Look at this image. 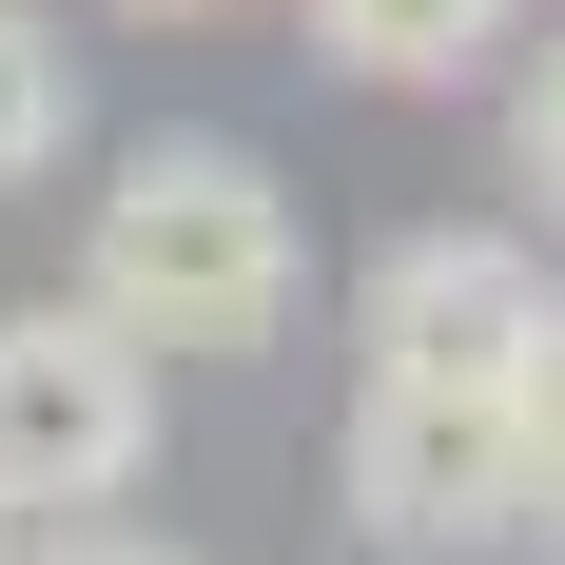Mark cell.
Listing matches in <instances>:
<instances>
[{"label":"cell","mask_w":565,"mask_h":565,"mask_svg":"<svg viewBox=\"0 0 565 565\" xmlns=\"http://www.w3.org/2000/svg\"><path fill=\"white\" fill-rule=\"evenodd\" d=\"M78 292H98L157 371H234V351L292 332L312 234H292V195H274L254 137H117L98 195H78Z\"/></svg>","instance_id":"obj_1"},{"label":"cell","mask_w":565,"mask_h":565,"mask_svg":"<svg viewBox=\"0 0 565 565\" xmlns=\"http://www.w3.org/2000/svg\"><path fill=\"white\" fill-rule=\"evenodd\" d=\"M351 526L391 565H488L546 526V429L526 371H351Z\"/></svg>","instance_id":"obj_2"},{"label":"cell","mask_w":565,"mask_h":565,"mask_svg":"<svg viewBox=\"0 0 565 565\" xmlns=\"http://www.w3.org/2000/svg\"><path fill=\"white\" fill-rule=\"evenodd\" d=\"M157 468V351L98 292H20L0 312V508L20 526H117Z\"/></svg>","instance_id":"obj_3"},{"label":"cell","mask_w":565,"mask_h":565,"mask_svg":"<svg viewBox=\"0 0 565 565\" xmlns=\"http://www.w3.org/2000/svg\"><path fill=\"white\" fill-rule=\"evenodd\" d=\"M546 292H565V274L526 254V234L429 215V234H391V254H371V292H351V371H526Z\"/></svg>","instance_id":"obj_4"},{"label":"cell","mask_w":565,"mask_h":565,"mask_svg":"<svg viewBox=\"0 0 565 565\" xmlns=\"http://www.w3.org/2000/svg\"><path fill=\"white\" fill-rule=\"evenodd\" d=\"M292 20H312V58L371 78V98H468L488 58H526V0H292Z\"/></svg>","instance_id":"obj_5"},{"label":"cell","mask_w":565,"mask_h":565,"mask_svg":"<svg viewBox=\"0 0 565 565\" xmlns=\"http://www.w3.org/2000/svg\"><path fill=\"white\" fill-rule=\"evenodd\" d=\"M58 157H78V40L40 0H0V195H40Z\"/></svg>","instance_id":"obj_6"},{"label":"cell","mask_w":565,"mask_h":565,"mask_svg":"<svg viewBox=\"0 0 565 565\" xmlns=\"http://www.w3.org/2000/svg\"><path fill=\"white\" fill-rule=\"evenodd\" d=\"M508 195H526V215L565 234V20H546V40L508 58Z\"/></svg>","instance_id":"obj_7"},{"label":"cell","mask_w":565,"mask_h":565,"mask_svg":"<svg viewBox=\"0 0 565 565\" xmlns=\"http://www.w3.org/2000/svg\"><path fill=\"white\" fill-rule=\"evenodd\" d=\"M20 565H195V546H157V526H40Z\"/></svg>","instance_id":"obj_8"},{"label":"cell","mask_w":565,"mask_h":565,"mask_svg":"<svg viewBox=\"0 0 565 565\" xmlns=\"http://www.w3.org/2000/svg\"><path fill=\"white\" fill-rule=\"evenodd\" d=\"M526 429H546V488H565V292H546V332H526Z\"/></svg>","instance_id":"obj_9"},{"label":"cell","mask_w":565,"mask_h":565,"mask_svg":"<svg viewBox=\"0 0 565 565\" xmlns=\"http://www.w3.org/2000/svg\"><path fill=\"white\" fill-rule=\"evenodd\" d=\"M117 20H234V0H117Z\"/></svg>","instance_id":"obj_10"},{"label":"cell","mask_w":565,"mask_h":565,"mask_svg":"<svg viewBox=\"0 0 565 565\" xmlns=\"http://www.w3.org/2000/svg\"><path fill=\"white\" fill-rule=\"evenodd\" d=\"M546 565H565V488H546Z\"/></svg>","instance_id":"obj_11"},{"label":"cell","mask_w":565,"mask_h":565,"mask_svg":"<svg viewBox=\"0 0 565 565\" xmlns=\"http://www.w3.org/2000/svg\"><path fill=\"white\" fill-rule=\"evenodd\" d=\"M0 565H20V508H0Z\"/></svg>","instance_id":"obj_12"}]
</instances>
